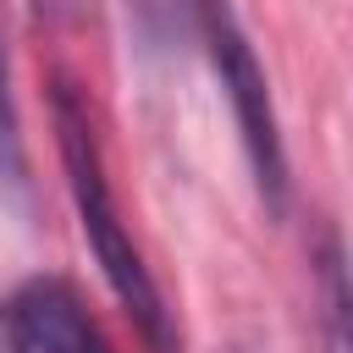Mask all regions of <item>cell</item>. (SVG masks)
<instances>
[{
  "instance_id": "6da1fadb",
  "label": "cell",
  "mask_w": 353,
  "mask_h": 353,
  "mask_svg": "<svg viewBox=\"0 0 353 353\" xmlns=\"http://www.w3.org/2000/svg\"><path fill=\"white\" fill-rule=\"evenodd\" d=\"M50 121H55V149H61V165H66V188H72L83 237H88V248H94V259H99L116 303L127 309V320L138 325V336L149 342V353H182L176 314H171L154 270L143 265V248L132 243V232L121 221V204H116L110 176H105V149H99L88 99L77 94L72 77H55V88H50Z\"/></svg>"
},
{
  "instance_id": "7a4b0ae2",
  "label": "cell",
  "mask_w": 353,
  "mask_h": 353,
  "mask_svg": "<svg viewBox=\"0 0 353 353\" xmlns=\"http://www.w3.org/2000/svg\"><path fill=\"white\" fill-rule=\"evenodd\" d=\"M199 11V44L210 55V72L232 105L237 121V143L248 154L254 171V193L265 204V215H287V193H292V171H287V143H281V116L270 99V77L248 44V28L237 22L232 0H193Z\"/></svg>"
},
{
  "instance_id": "3957f363",
  "label": "cell",
  "mask_w": 353,
  "mask_h": 353,
  "mask_svg": "<svg viewBox=\"0 0 353 353\" xmlns=\"http://www.w3.org/2000/svg\"><path fill=\"white\" fill-rule=\"evenodd\" d=\"M0 353H116L66 276H28L0 298Z\"/></svg>"
},
{
  "instance_id": "277c9868",
  "label": "cell",
  "mask_w": 353,
  "mask_h": 353,
  "mask_svg": "<svg viewBox=\"0 0 353 353\" xmlns=\"http://www.w3.org/2000/svg\"><path fill=\"white\" fill-rule=\"evenodd\" d=\"M314 298L325 353H353V259L331 226L314 237Z\"/></svg>"
},
{
  "instance_id": "5b68a950",
  "label": "cell",
  "mask_w": 353,
  "mask_h": 353,
  "mask_svg": "<svg viewBox=\"0 0 353 353\" xmlns=\"http://www.w3.org/2000/svg\"><path fill=\"white\" fill-rule=\"evenodd\" d=\"M127 17H132V33L149 55H165L182 39H199L193 0H127Z\"/></svg>"
},
{
  "instance_id": "8992f818",
  "label": "cell",
  "mask_w": 353,
  "mask_h": 353,
  "mask_svg": "<svg viewBox=\"0 0 353 353\" xmlns=\"http://www.w3.org/2000/svg\"><path fill=\"white\" fill-rule=\"evenodd\" d=\"M0 188L17 204H28V149H22V121H17V99H11L6 39H0Z\"/></svg>"
}]
</instances>
